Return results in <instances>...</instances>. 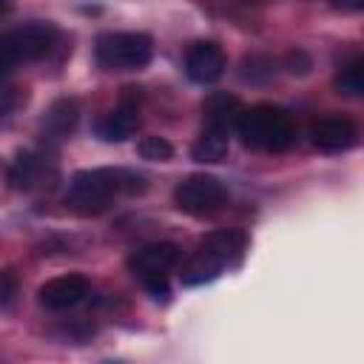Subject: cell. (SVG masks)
<instances>
[{
	"mask_svg": "<svg viewBox=\"0 0 364 364\" xmlns=\"http://www.w3.org/2000/svg\"><path fill=\"white\" fill-rule=\"evenodd\" d=\"M14 105H17V94H14V88L0 82V119H3Z\"/></svg>",
	"mask_w": 364,
	"mask_h": 364,
	"instance_id": "d6986e66",
	"label": "cell"
},
{
	"mask_svg": "<svg viewBox=\"0 0 364 364\" xmlns=\"http://www.w3.org/2000/svg\"><path fill=\"white\" fill-rule=\"evenodd\" d=\"M225 68H228V57H225L219 43L196 40V43L188 46V51H185V74H188L191 82L210 85L225 74Z\"/></svg>",
	"mask_w": 364,
	"mask_h": 364,
	"instance_id": "9c48e42d",
	"label": "cell"
},
{
	"mask_svg": "<svg viewBox=\"0 0 364 364\" xmlns=\"http://www.w3.org/2000/svg\"><path fill=\"white\" fill-rule=\"evenodd\" d=\"M145 191V176L128 168H85L68 179L65 205L80 216H100L117 199Z\"/></svg>",
	"mask_w": 364,
	"mask_h": 364,
	"instance_id": "6da1fadb",
	"label": "cell"
},
{
	"mask_svg": "<svg viewBox=\"0 0 364 364\" xmlns=\"http://www.w3.org/2000/svg\"><path fill=\"white\" fill-rule=\"evenodd\" d=\"M338 9H347V11H358L364 9V0H333Z\"/></svg>",
	"mask_w": 364,
	"mask_h": 364,
	"instance_id": "ffe728a7",
	"label": "cell"
},
{
	"mask_svg": "<svg viewBox=\"0 0 364 364\" xmlns=\"http://www.w3.org/2000/svg\"><path fill=\"white\" fill-rule=\"evenodd\" d=\"M179 262V247L173 242H151L136 247L128 256V270L142 282H156V279H168V273L176 267Z\"/></svg>",
	"mask_w": 364,
	"mask_h": 364,
	"instance_id": "ba28073f",
	"label": "cell"
},
{
	"mask_svg": "<svg viewBox=\"0 0 364 364\" xmlns=\"http://www.w3.org/2000/svg\"><path fill=\"white\" fill-rule=\"evenodd\" d=\"M57 40H60L57 26L46 23V20H31L17 28L0 31V77L14 71L17 65L37 63V60L48 57L51 48L57 46Z\"/></svg>",
	"mask_w": 364,
	"mask_h": 364,
	"instance_id": "277c9868",
	"label": "cell"
},
{
	"mask_svg": "<svg viewBox=\"0 0 364 364\" xmlns=\"http://www.w3.org/2000/svg\"><path fill=\"white\" fill-rule=\"evenodd\" d=\"M136 151L142 159H151V162H168L173 156V145L165 136H142Z\"/></svg>",
	"mask_w": 364,
	"mask_h": 364,
	"instance_id": "e0dca14e",
	"label": "cell"
},
{
	"mask_svg": "<svg viewBox=\"0 0 364 364\" xmlns=\"http://www.w3.org/2000/svg\"><path fill=\"white\" fill-rule=\"evenodd\" d=\"M239 114H242V100L228 91H216L202 102V125H219L233 131Z\"/></svg>",
	"mask_w": 364,
	"mask_h": 364,
	"instance_id": "5bb4252c",
	"label": "cell"
},
{
	"mask_svg": "<svg viewBox=\"0 0 364 364\" xmlns=\"http://www.w3.org/2000/svg\"><path fill=\"white\" fill-rule=\"evenodd\" d=\"M173 202L182 213L208 219L228 205V188L210 173H191L173 188Z\"/></svg>",
	"mask_w": 364,
	"mask_h": 364,
	"instance_id": "8992f818",
	"label": "cell"
},
{
	"mask_svg": "<svg viewBox=\"0 0 364 364\" xmlns=\"http://www.w3.org/2000/svg\"><path fill=\"white\" fill-rule=\"evenodd\" d=\"M77 122H80V102L74 97H60L43 111L40 136L46 145H57L77 131Z\"/></svg>",
	"mask_w": 364,
	"mask_h": 364,
	"instance_id": "4fadbf2b",
	"label": "cell"
},
{
	"mask_svg": "<svg viewBox=\"0 0 364 364\" xmlns=\"http://www.w3.org/2000/svg\"><path fill=\"white\" fill-rule=\"evenodd\" d=\"M154 57V40L145 31H105L94 43V60L105 71H136Z\"/></svg>",
	"mask_w": 364,
	"mask_h": 364,
	"instance_id": "5b68a950",
	"label": "cell"
},
{
	"mask_svg": "<svg viewBox=\"0 0 364 364\" xmlns=\"http://www.w3.org/2000/svg\"><path fill=\"white\" fill-rule=\"evenodd\" d=\"M230 151V131L228 128H219V125H202L196 142L191 145V156L196 162H222Z\"/></svg>",
	"mask_w": 364,
	"mask_h": 364,
	"instance_id": "9a60e30c",
	"label": "cell"
},
{
	"mask_svg": "<svg viewBox=\"0 0 364 364\" xmlns=\"http://www.w3.org/2000/svg\"><path fill=\"white\" fill-rule=\"evenodd\" d=\"M60 179V165L48 151L28 148L20 151L9 165V185L14 191H43L54 188Z\"/></svg>",
	"mask_w": 364,
	"mask_h": 364,
	"instance_id": "52a82bcc",
	"label": "cell"
},
{
	"mask_svg": "<svg viewBox=\"0 0 364 364\" xmlns=\"http://www.w3.org/2000/svg\"><path fill=\"white\" fill-rule=\"evenodd\" d=\"M91 284L85 276L80 273H68V276H57V279H48L40 290H37V299L46 310L51 313H63V310H71L77 307L85 296H88Z\"/></svg>",
	"mask_w": 364,
	"mask_h": 364,
	"instance_id": "8fae6325",
	"label": "cell"
},
{
	"mask_svg": "<svg viewBox=\"0 0 364 364\" xmlns=\"http://www.w3.org/2000/svg\"><path fill=\"white\" fill-rule=\"evenodd\" d=\"M336 88H338V94H347V97H361L364 94V60L361 57L350 60L336 74Z\"/></svg>",
	"mask_w": 364,
	"mask_h": 364,
	"instance_id": "2e32d148",
	"label": "cell"
},
{
	"mask_svg": "<svg viewBox=\"0 0 364 364\" xmlns=\"http://www.w3.org/2000/svg\"><path fill=\"white\" fill-rule=\"evenodd\" d=\"M17 290H20L17 273H14V270H0V310H6V307L14 304Z\"/></svg>",
	"mask_w": 364,
	"mask_h": 364,
	"instance_id": "ac0fdd59",
	"label": "cell"
},
{
	"mask_svg": "<svg viewBox=\"0 0 364 364\" xmlns=\"http://www.w3.org/2000/svg\"><path fill=\"white\" fill-rule=\"evenodd\" d=\"M134 88H125L122 100L97 122V134L105 142H125L134 136L139 125V94H131Z\"/></svg>",
	"mask_w": 364,
	"mask_h": 364,
	"instance_id": "30bf717a",
	"label": "cell"
},
{
	"mask_svg": "<svg viewBox=\"0 0 364 364\" xmlns=\"http://www.w3.org/2000/svg\"><path fill=\"white\" fill-rule=\"evenodd\" d=\"M247 148L282 154L296 142V122L290 111L273 102H259L253 108H242L233 128Z\"/></svg>",
	"mask_w": 364,
	"mask_h": 364,
	"instance_id": "3957f363",
	"label": "cell"
},
{
	"mask_svg": "<svg viewBox=\"0 0 364 364\" xmlns=\"http://www.w3.org/2000/svg\"><path fill=\"white\" fill-rule=\"evenodd\" d=\"M247 236L236 228H225V230H213L208 233L196 250L188 256V262L182 264V284L185 287H196V284H208L213 279H219L225 273V267H230L242 250H245Z\"/></svg>",
	"mask_w": 364,
	"mask_h": 364,
	"instance_id": "7a4b0ae2",
	"label": "cell"
},
{
	"mask_svg": "<svg viewBox=\"0 0 364 364\" xmlns=\"http://www.w3.org/2000/svg\"><path fill=\"white\" fill-rule=\"evenodd\" d=\"M310 139L324 154H344L358 145V125L347 117H321L313 122Z\"/></svg>",
	"mask_w": 364,
	"mask_h": 364,
	"instance_id": "7c38bea8",
	"label": "cell"
},
{
	"mask_svg": "<svg viewBox=\"0 0 364 364\" xmlns=\"http://www.w3.org/2000/svg\"><path fill=\"white\" fill-rule=\"evenodd\" d=\"M9 9H11V0H0V17H3Z\"/></svg>",
	"mask_w": 364,
	"mask_h": 364,
	"instance_id": "44dd1931",
	"label": "cell"
}]
</instances>
